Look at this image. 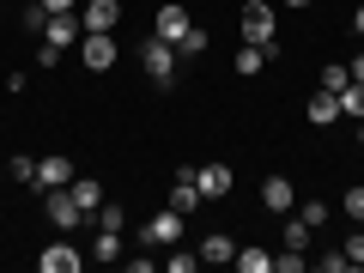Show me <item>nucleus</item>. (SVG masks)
Listing matches in <instances>:
<instances>
[{
  "instance_id": "14",
  "label": "nucleus",
  "mask_w": 364,
  "mask_h": 273,
  "mask_svg": "<svg viewBox=\"0 0 364 273\" xmlns=\"http://www.w3.org/2000/svg\"><path fill=\"white\" fill-rule=\"evenodd\" d=\"M195 182H200V195H207V200H225V195H231V170H225V164H200Z\"/></svg>"
},
{
  "instance_id": "20",
  "label": "nucleus",
  "mask_w": 364,
  "mask_h": 273,
  "mask_svg": "<svg viewBox=\"0 0 364 273\" xmlns=\"http://www.w3.org/2000/svg\"><path fill=\"white\" fill-rule=\"evenodd\" d=\"M237 273H273V249H237Z\"/></svg>"
},
{
  "instance_id": "33",
  "label": "nucleus",
  "mask_w": 364,
  "mask_h": 273,
  "mask_svg": "<svg viewBox=\"0 0 364 273\" xmlns=\"http://www.w3.org/2000/svg\"><path fill=\"white\" fill-rule=\"evenodd\" d=\"M352 31H358V37H364V6H358V13H352Z\"/></svg>"
},
{
  "instance_id": "10",
  "label": "nucleus",
  "mask_w": 364,
  "mask_h": 273,
  "mask_svg": "<svg viewBox=\"0 0 364 273\" xmlns=\"http://www.w3.org/2000/svg\"><path fill=\"white\" fill-rule=\"evenodd\" d=\"M261 207H267L273 219H286V213L298 207V188H291L286 176H267V182H261Z\"/></svg>"
},
{
  "instance_id": "13",
  "label": "nucleus",
  "mask_w": 364,
  "mask_h": 273,
  "mask_svg": "<svg viewBox=\"0 0 364 273\" xmlns=\"http://www.w3.org/2000/svg\"><path fill=\"white\" fill-rule=\"evenodd\" d=\"M304 116H310V128H334L340 122V97L334 91H316L310 104H304Z\"/></svg>"
},
{
  "instance_id": "8",
  "label": "nucleus",
  "mask_w": 364,
  "mask_h": 273,
  "mask_svg": "<svg viewBox=\"0 0 364 273\" xmlns=\"http://www.w3.org/2000/svg\"><path fill=\"white\" fill-rule=\"evenodd\" d=\"M79 25L85 31H116L122 25V0H79Z\"/></svg>"
},
{
  "instance_id": "5",
  "label": "nucleus",
  "mask_w": 364,
  "mask_h": 273,
  "mask_svg": "<svg viewBox=\"0 0 364 273\" xmlns=\"http://www.w3.org/2000/svg\"><path fill=\"white\" fill-rule=\"evenodd\" d=\"M37 267L43 273H79V267H85V249H73V243H67V231H61L49 249H37Z\"/></svg>"
},
{
  "instance_id": "22",
  "label": "nucleus",
  "mask_w": 364,
  "mask_h": 273,
  "mask_svg": "<svg viewBox=\"0 0 364 273\" xmlns=\"http://www.w3.org/2000/svg\"><path fill=\"white\" fill-rule=\"evenodd\" d=\"M200 267V249H176L170 243V255H164V273H195Z\"/></svg>"
},
{
  "instance_id": "26",
  "label": "nucleus",
  "mask_w": 364,
  "mask_h": 273,
  "mask_svg": "<svg viewBox=\"0 0 364 273\" xmlns=\"http://www.w3.org/2000/svg\"><path fill=\"white\" fill-rule=\"evenodd\" d=\"M340 116H358V122H364V85H358V79L340 91Z\"/></svg>"
},
{
  "instance_id": "16",
  "label": "nucleus",
  "mask_w": 364,
  "mask_h": 273,
  "mask_svg": "<svg viewBox=\"0 0 364 273\" xmlns=\"http://www.w3.org/2000/svg\"><path fill=\"white\" fill-rule=\"evenodd\" d=\"M67 195H73L85 213H97V207H104V182H97V176H73V182H67Z\"/></svg>"
},
{
  "instance_id": "6",
  "label": "nucleus",
  "mask_w": 364,
  "mask_h": 273,
  "mask_svg": "<svg viewBox=\"0 0 364 273\" xmlns=\"http://www.w3.org/2000/svg\"><path fill=\"white\" fill-rule=\"evenodd\" d=\"M79 37H85V25H79V13H49V18H43V43H49V49H73V43Z\"/></svg>"
},
{
  "instance_id": "17",
  "label": "nucleus",
  "mask_w": 364,
  "mask_h": 273,
  "mask_svg": "<svg viewBox=\"0 0 364 273\" xmlns=\"http://www.w3.org/2000/svg\"><path fill=\"white\" fill-rule=\"evenodd\" d=\"M200 261H219V267H231L237 261V243L225 231H213V237H200Z\"/></svg>"
},
{
  "instance_id": "18",
  "label": "nucleus",
  "mask_w": 364,
  "mask_h": 273,
  "mask_svg": "<svg viewBox=\"0 0 364 273\" xmlns=\"http://www.w3.org/2000/svg\"><path fill=\"white\" fill-rule=\"evenodd\" d=\"M207 49H213V37H207V31H200V25H188V37L176 43V61H200V55H207Z\"/></svg>"
},
{
  "instance_id": "21",
  "label": "nucleus",
  "mask_w": 364,
  "mask_h": 273,
  "mask_svg": "<svg viewBox=\"0 0 364 273\" xmlns=\"http://www.w3.org/2000/svg\"><path fill=\"white\" fill-rule=\"evenodd\" d=\"M91 261H122V231H97L91 237Z\"/></svg>"
},
{
  "instance_id": "32",
  "label": "nucleus",
  "mask_w": 364,
  "mask_h": 273,
  "mask_svg": "<svg viewBox=\"0 0 364 273\" xmlns=\"http://www.w3.org/2000/svg\"><path fill=\"white\" fill-rule=\"evenodd\" d=\"M346 67H352V79H358V85H364V49H358V55H352V61H346Z\"/></svg>"
},
{
  "instance_id": "7",
  "label": "nucleus",
  "mask_w": 364,
  "mask_h": 273,
  "mask_svg": "<svg viewBox=\"0 0 364 273\" xmlns=\"http://www.w3.org/2000/svg\"><path fill=\"white\" fill-rule=\"evenodd\" d=\"M85 67L91 73H109V67H116V31H85Z\"/></svg>"
},
{
  "instance_id": "34",
  "label": "nucleus",
  "mask_w": 364,
  "mask_h": 273,
  "mask_svg": "<svg viewBox=\"0 0 364 273\" xmlns=\"http://www.w3.org/2000/svg\"><path fill=\"white\" fill-rule=\"evenodd\" d=\"M286 6H310V0H286Z\"/></svg>"
},
{
  "instance_id": "24",
  "label": "nucleus",
  "mask_w": 364,
  "mask_h": 273,
  "mask_svg": "<svg viewBox=\"0 0 364 273\" xmlns=\"http://www.w3.org/2000/svg\"><path fill=\"white\" fill-rule=\"evenodd\" d=\"M291 213H298V219L310 225V231H322V225H328V200H298Z\"/></svg>"
},
{
  "instance_id": "23",
  "label": "nucleus",
  "mask_w": 364,
  "mask_h": 273,
  "mask_svg": "<svg viewBox=\"0 0 364 273\" xmlns=\"http://www.w3.org/2000/svg\"><path fill=\"white\" fill-rule=\"evenodd\" d=\"M346 85H352V67H346V61H328V67H322V91H334V97H340Z\"/></svg>"
},
{
  "instance_id": "1",
  "label": "nucleus",
  "mask_w": 364,
  "mask_h": 273,
  "mask_svg": "<svg viewBox=\"0 0 364 273\" xmlns=\"http://www.w3.org/2000/svg\"><path fill=\"white\" fill-rule=\"evenodd\" d=\"M243 43H261V49L279 43V13H273L267 0H249L243 6Z\"/></svg>"
},
{
  "instance_id": "19",
  "label": "nucleus",
  "mask_w": 364,
  "mask_h": 273,
  "mask_svg": "<svg viewBox=\"0 0 364 273\" xmlns=\"http://www.w3.org/2000/svg\"><path fill=\"white\" fill-rule=\"evenodd\" d=\"M231 67H237V73H243V79H255L261 67H267V49H261V43H243V49H237V61H231Z\"/></svg>"
},
{
  "instance_id": "35",
  "label": "nucleus",
  "mask_w": 364,
  "mask_h": 273,
  "mask_svg": "<svg viewBox=\"0 0 364 273\" xmlns=\"http://www.w3.org/2000/svg\"><path fill=\"white\" fill-rule=\"evenodd\" d=\"M358 146H364V122H358Z\"/></svg>"
},
{
  "instance_id": "25",
  "label": "nucleus",
  "mask_w": 364,
  "mask_h": 273,
  "mask_svg": "<svg viewBox=\"0 0 364 273\" xmlns=\"http://www.w3.org/2000/svg\"><path fill=\"white\" fill-rule=\"evenodd\" d=\"M340 213H346L352 225H364V182H352L346 195H340Z\"/></svg>"
},
{
  "instance_id": "11",
  "label": "nucleus",
  "mask_w": 364,
  "mask_h": 273,
  "mask_svg": "<svg viewBox=\"0 0 364 273\" xmlns=\"http://www.w3.org/2000/svg\"><path fill=\"white\" fill-rule=\"evenodd\" d=\"M188 25H195V18L182 13V6H158V18H152V37H164L170 49H176V43L188 37Z\"/></svg>"
},
{
  "instance_id": "29",
  "label": "nucleus",
  "mask_w": 364,
  "mask_h": 273,
  "mask_svg": "<svg viewBox=\"0 0 364 273\" xmlns=\"http://www.w3.org/2000/svg\"><path fill=\"white\" fill-rule=\"evenodd\" d=\"M6 170H13V182H37V158H13Z\"/></svg>"
},
{
  "instance_id": "28",
  "label": "nucleus",
  "mask_w": 364,
  "mask_h": 273,
  "mask_svg": "<svg viewBox=\"0 0 364 273\" xmlns=\"http://www.w3.org/2000/svg\"><path fill=\"white\" fill-rule=\"evenodd\" d=\"M273 267H279V273H298V267H310V255H304V249H279Z\"/></svg>"
},
{
  "instance_id": "15",
  "label": "nucleus",
  "mask_w": 364,
  "mask_h": 273,
  "mask_svg": "<svg viewBox=\"0 0 364 273\" xmlns=\"http://www.w3.org/2000/svg\"><path fill=\"white\" fill-rule=\"evenodd\" d=\"M279 243H286V249H304V255H310L316 231H310V225L298 219V213H286V219H279Z\"/></svg>"
},
{
  "instance_id": "31",
  "label": "nucleus",
  "mask_w": 364,
  "mask_h": 273,
  "mask_svg": "<svg viewBox=\"0 0 364 273\" xmlns=\"http://www.w3.org/2000/svg\"><path fill=\"white\" fill-rule=\"evenodd\" d=\"M43 13H79V0H37Z\"/></svg>"
},
{
  "instance_id": "27",
  "label": "nucleus",
  "mask_w": 364,
  "mask_h": 273,
  "mask_svg": "<svg viewBox=\"0 0 364 273\" xmlns=\"http://www.w3.org/2000/svg\"><path fill=\"white\" fill-rule=\"evenodd\" d=\"M97 231H128V213L104 200V207H97Z\"/></svg>"
},
{
  "instance_id": "2",
  "label": "nucleus",
  "mask_w": 364,
  "mask_h": 273,
  "mask_svg": "<svg viewBox=\"0 0 364 273\" xmlns=\"http://www.w3.org/2000/svg\"><path fill=\"white\" fill-rule=\"evenodd\" d=\"M140 67H146L152 85H170V79H176V49H170L164 37H146L140 43Z\"/></svg>"
},
{
  "instance_id": "3",
  "label": "nucleus",
  "mask_w": 364,
  "mask_h": 273,
  "mask_svg": "<svg viewBox=\"0 0 364 273\" xmlns=\"http://www.w3.org/2000/svg\"><path fill=\"white\" fill-rule=\"evenodd\" d=\"M43 213H49L55 231H79V225H85V207H79L67 188H43Z\"/></svg>"
},
{
  "instance_id": "4",
  "label": "nucleus",
  "mask_w": 364,
  "mask_h": 273,
  "mask_svg": "<svg viewBox=\"0 0 364 273\" xmlns=\"http://www.w3.org/2000/svg\"><path fill=\"white\" fill-rule=\"evenodd\" d=\"M140 243H146V249H170V243H182V213H176V207L152 213V219L140 225Z\"/></svg>"
},
{
  "instance_id": "36",
  "label": "nucleus",
  "mask_w": 364,
  "mask_h": 273,
  "mask_svg": "<svg viewBox=\"0 0 364 273\" xmlns=\"http://www.w3.org/2000/svg\"><path fill=\"white\" fill-rule=\"evenodd\" d=\"M358 231H364V225H358Z\"/></svg>"
},
{
  "instance_id": "12",
  "label": "nucleus",
  "mask_w": 364,
  "mask_h": 273,
  "mask_svg": "<svg viewBox=\"0 0 364 273\" xmlns=\"http://www.w3.org/2000/svg\"><path fill=\"white\" fill-rule=\"evenodd\" d=\"M170 207H176L182 219H188V213H195V207H207V195H200V182H195V170H182V176L170 182Z\"/></svg>"
},
{
  "instance_id": "9",
  "label": "nucleus",
  "mask_w": 364,
  "mask_h": 273,
  "mask_svg": "<svg viewBox=\"0 0 364 273\" xmlns=\"http://www.w3.org/2000/svg\"><path fill=\"white\" fill-rule=\"evenodd\" d=\"M79 170H73V158H61V152H49V158H37V182L31 188H67Z\"/></svg>"
},
{
  "instance_id": "30",
  "label": "nucleus",
  "mask_w": 364,
  "mask_h": 273,
  "mask_svg": "<svg viewBox=\"0 0 364 273\" xmlns=\"http://www.w3.org/2000/svg\"><path fill=\"white\" fill-rule=\"evenodd\" d=\"M316 267H322V273H346L352 261H346V249H334V255H316Z\"/></svg>"
}]
</instances>
